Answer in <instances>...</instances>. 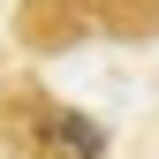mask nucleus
Returning <instances> with one entry per match:
<instances>
[{
    "label": "nucleus",
    "instance_id": "nucleus-1",
    "mask_svg": "<svg viewBox=\"0 0 159 159\" xmlns=\"http://www.w3.org/2000/svg\"><path fill=\"white\" fill-rule=\"evenodd\" d=\"M38 159H106V129L76 106H46L38 114Z\"/></svg>",
    "mask_w": 159,
    "mask_h": 159
}]
</instances>
